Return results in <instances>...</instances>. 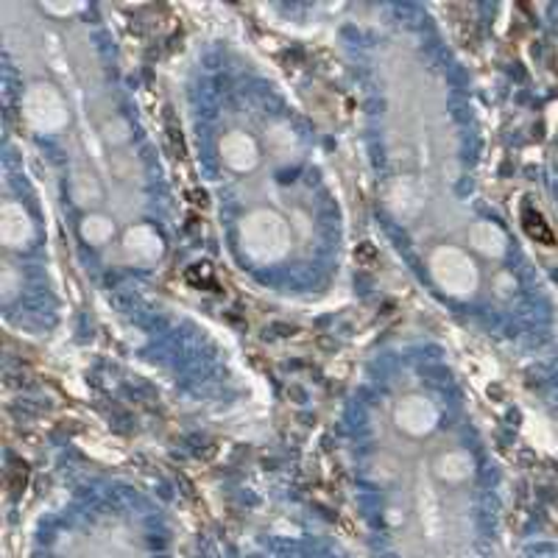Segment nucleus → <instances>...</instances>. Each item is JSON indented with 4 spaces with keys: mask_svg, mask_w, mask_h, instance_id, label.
Here are the masks:
<instances>
[{
    "mask_svg": "<svg viewBox=\"0 0 558 558\" xmlns=\"http://www.w3.org/2000/svg\"><path fill=\"white\" fill-rule=\"evenodd\" d=\"M522 227H525V232L536 243H545V246H553V243H556V238H553V229L547 227L545 216H542L539 209H533L531 204H525V207H522Z\"/></svg>",
    "mask_w": 558,
    "mask_h": 558,
    "instance_id": "obj_1",
    "label": "nucleus"
}]
</instances>
